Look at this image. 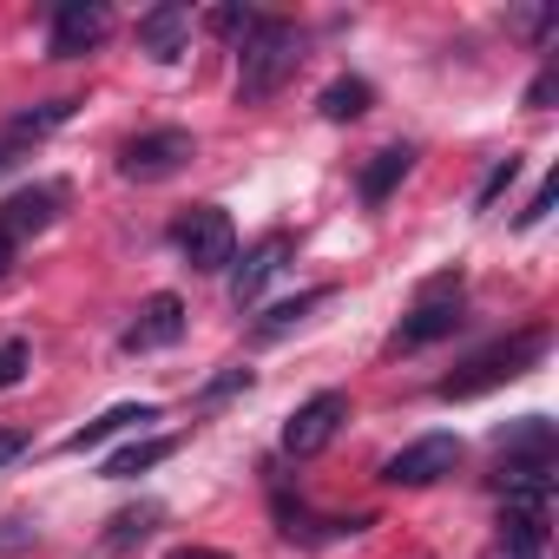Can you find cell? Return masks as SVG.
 Masks as SVG:
<instances>
[{
	"label": "cell",
	"instance_id": "cell-1",
	"mask_svg": "<svg viewBox=\"0 0 559 559\" xmlns=\"http://www.w3.org/2000/svg\"><path fill=\"white\" fill-rule=\"evenodd\" d=\"M297 67H304V34L290 21L257 14V27L243 34V53H237V99L243 106H263L270 93H284V80Z\"/></svg>",
	"mask_w": 559,
	"mask_h": 559
},
{
	"label": "cell",
	"instance_id": "cell-2",
	"mask_svg": "<svg viewBox=\"0 0 559 559\" xmlns=\"http://www.w3.org/2000/svg\"><path fill=\"white\" fill-rule=\"evenodd\" d=\"M546 349H552V336H546V330H520V336H507V343H493V349L467 356L454 376H441V382H435V395H441V402H474V395H487V389H500V382L526 376Z\"/></svg>",
	"mask_w": 559,
	"mask_h": 559
},
{
	"label": "cell",
	"instance_id": "cell-3",
	"mask_svg": "<svg viewBox=\"0 0 559 559\" xmlns=\"http://www.w3.org/2000/svg\"><path fill=\"white\" fill-rule=\"evenodd\" d=\"M171 243L185 250V263H191V270L217 276V270L237 257V230H230V211H224V204H191V211L171 224Z\"/></svg>",
	"mask_w": 559,
	"mask_h": 559
},
{
	"label": "cell",
	"instance_id": "cell-4",
	"mask_svg": "<svg viewBox=\"0 0 559 559\" xmlns=\"http://www.w3.org/2000/svg\"><path fill=\"white\" fill-rule=\"evenodd\" d=\"M454 330H461V270H441L435 284H421V297H415V310L402 317L395 343H402V349H428V343H441V336H454Z\"/></svg>",
	"mask_w": 559,
	"mask_h": 559
},
{
	"label": "cell",
	"instance_id": "cell-5",
	"mask_svg": "<svg viewBox=\"0 0 559 559\" xmlns=\"http://www.w3.org/2000/svg\"><path fill=\"white\" fill-rule=\"evenodd\" d=\"M191 158H198V139H191V132H178V126H165V132L132 139V145L119 152V171H126L132 185H158V178L185 171Z\"/></svg>",
	"mask_w": 559,
	"mask_h": 559
},
{
	"label": "cell",
	"instance_id": "cell-6",
	"mask_svg": "<svg viewBox=\"0 0 559 559\" xmlns=\"http://www.w3.org/2000/svg\"><path fill=\"white\" fill-rule=\"evenodd\" d=\"M106 34H112V8H106V0H60V8H53V34H47V53L53 60H86Z\"/></svg>",
	"mask_w": 559,
	"mask_h": 559
},
{
	"label": "cell",
	"instance_id": "cell-7",
	"mask_svg": "<svg viewBox=\"0 0 559 559\" xmlns=\"http://www.w3.org/2000/svg\"><path fill=\"white\" fill-rule=\"evenodd\" d=\"M349 421V395L343 389H323V395H310L290 421H284V454H297V461H310V454H323L330 441H336V428Z\"/></svg>",
	"mask_w": 559,
	"mask_h": 559
},
{
	"label": "cell",
	"instance_id": "cell-8",
	"mask_svg": "<svg viewBox=\"0 0 559 559\" xmlns=\"http://www.w3.org/2000/svg\"><path fill=\"white\" fill-rule=\"evenodd\" d=\"M454 467H461V441H454V435H421V441H408L402 454L382 461V480H389V487H435V480H448Z\"/></svg>",
	"mask_w": 559,
	"mask_h": 559
},
{
	"label": "cell",
	"instance_id": "cell-9",
	"mask_svg": "<svg viewBox=\"0 0 559 559\" xmlns=\"http://www.w3.org/2000/svg\"><path fill=\"white\" fill-rule=\"evenodd\" d=\"M178 336H185V304L158 290V297H145V304H139V317L126 323L119 349H126V356H152V349H171Z\"/></svg>",
	"mask_w": 559,
	"mask_h": 559
},
{
	"label": "cell",
	"instance_id": "cell-10",
	"mask_svg": "<svg viewBox=\"0 0 559 559\" xmlns=\"http://www.w3.org/2000/svg\"><path fill=\"white\" fill-rule=\"evenodd\" d=\"M60 211H67V191H60V185H21L8 204H0V237H8V243L40 237Z\"/></svg>",
	"mask_w": 559,
	"mask_h": 559
},
{
	"label": "cell",
	"instance_id": "cell-11",
	"mask_svg": "<svg viewBox=\"0 0 559 559\" xmlns=\"http://www.w3.org/2000/svg\"><path fill=\"white\" fill-rule=\"evenodd\" d=\"M284 263H290V237H284V230H270V237H257V243L243 250L237 276H230V304H237V310H250V304L263 297V284H270V276L284 270Z\"/></svg>",
	"mask_w": 559,
	"mask_h": 559
},
{
	"label": "cell",
	"instance_id": "cell-12",
	"mask_svg": "<svg viewBox=\"0 0 559 559\" xmlns=\"http://www.w3.org/2000/svg\"><path fill=\"white\" fill-rule=\"evenodd\" d=\"M152 421H158V402H119V408H106L99 421L73 428L60 448H67V454H93V448H106V441H119V435H139V428H152Z\"/></svg>",
	"mask_w": 559,
	"mask_h": 559
},
{
	"label": "cell",
	"instance_id": "cell-13",
	"mask_svg": "<svg viewBox=\"0 0 559 559\" xmlns=\"http://www.w3.org/2000/svg\"><path fill=\"white\" fill-rule=\"evenodd\" d=\"M185 40H191V8H178V0H165V8H152V14L139 21V47H145L152 60H178Z\"/></svg>",
	"mask_w": 559,
	"mask_h": 559
},
{
	"label": "cell",
	"instance_id": "cell-14",
	"mask_svg": "<svg viewBox=\"0 0 559 559\" xmlns=\"http://www.w3.org/2000/svg\"><path fill=\"white\" fill-rule=\"evenodd\" d=\"M493 441H500V461H559V435H552L546 415H520V421L500 428Z\"/></svg>",
	"mask_w": 559,
	"mask_h": 559
},
{
	"label": "cell",
	"instance_id": "cell-15",
	"mask_svg": "<svg viewBox=\"0 0 559 559\" xmlns=\"http://www.w3.org/2000/svg\"><path fill=\"white\" fill-rule=\"evenodd\" d=\"M408 165H415V145H382V152L362 165V178H356L362 204H369V211H376V204H389V191L408 178Z\"/></svg>",
	"mask_w": 559,
	"mask_h": 559
},
{
	"label": "cell",
	"instance_id": "cell-16",
	"mask_svg": "<svg viewBox=\"0 0 559 559\" xmlns=\"http://www.w3.org/2000/svg\"><path fill=\"white\" fill-rule=\"evenodd\" d=\"M178 454V435H152V441H126L119 454H106V480H139V474H152L158 461H171Z\"/></svg>",
	"mask_w": 559,
	"mask_h": 559
},
{
	"label": "cell",
	"instance_id": "cell-17",
	"mask_svg": "<svg viewBox=\"0 0 559 559\" xmlns=\"http://www.w3.org/2000/svg\"><path fill=\"white\" fill-rule=\"evenodd\" d=\"M317 106H323V119L349 126V119H362V112L376 106V86H369V80H356V73H343V80H330V86H323V99H317Z\"/></svg>",
	"mask_w": 559,
	"mask_h": 559
},
{
	"label": "cell",
	"instance_id": "cell-18",
	"mask_svg": "<svg viewBox=\"0 0 559 559\" xmlns=\"http://www.w3.org/2000/svg\"><path fill=\"white\" fill-rule=\"evenodd\" d=\"M276 520H284V533L290 539H317V520L304 513V507H290L284 493H276ZM362 526H376L369 513H349V520H323V539H349V533H362Z\"/></svg>",
	"mask_w": 559,
	"mask_h": 559
},
{
	"label": "cell",
	"instance_id": "cell-19",
	"mask_svg": "<svg viewBox=\"0 0 559 559\" xmlns=\"http://www.w3.org/2000/svg\"><path fill=\"white\" fill-rule=\"evenodd\" d=\"M336 290H304V297H290V304H276V310H263V323H257V343H276V336H290L310 310H323Z\"/></svg>",
	"mask_w": 559,
	"mask_h": 559
},
{
	"label": "cell",
	"instance_id": "cell-20",
	"mask_svg": "<svg viewBox=\"0 0 559 559\" xmlns=\"http://www.w3.org/2000/svg\"><path fill=\"white\" fill-rule=\"evenodd\" d=\"M67 119H73V99H47V106L21 112V119L8 126V139H40V132H53V126H67Z\"/></svg>",
	"mask_w": 559,
	"mask_h": 559
},
{
	"label": "cell",
	"instance_id": "cell-21",
	"mask_svg": "<svg viewBox=\"0 0 559 559\" xmlns=\"http://www.w3.org/2000/svg\"><path fill=\"white\" fill-rule=\"evenodd\" d=\"M152 526H158V507H126V513H112V526H106V546H112V552H119V546H139Z\"/></svg>",
	"mask_w": 559,
	"mask_h": 559
},
{
	"label": "cell",
	"instance_id": "cell-22",
	"mask_svg": "<svg viewBox=\"0 0 559 559\" xmlns=\"http://www.w3.org/2000/svg\"><path fill=\"white\" fill-rule=\"evenodd\" d=\"M513 178H520V158H500V165L480 178V191H474V211H493V204H500V191H507Z\"/></svg>",
	"mask_w": 559,
	"mask_h": 559
},
{
	"label": "cell",
	"instance_id": "cell-23",
	"mask_svg": "<svg viewBox=\"0 0 559 559\" xmlns=\"http://www.w3.org/2000/svg\"><path fill=\"white\" fill-rule=\"evenodd\" d=\"M204 27H211V34H224V40H243V34L257 27V14H250V8H211V14H204Z\"/></svg>",
	"mask_w": 559,
	"mask_h": 559
},
{
	"label": "cell",
	"instance_id": "cell-24",
	"mask_svg": "<svg viewBox=\"0 0 559 559\" xmlns=\"http://www.w3.org/2000/svg\"><path fill=\"white\" fill-rule=\"evenodd\" d=\"M27 362H34V356H27L21 336H14V343H0V389H14V382L27 376Z\"/></svg>",
	"mask_w": 559,
	"mask_h": 559
},
{
	"label": "cell",
	"instance_id": "cell-25",
	"mask_svg": "<svg viewBox=\"0 0 559 559\" xmlns=\"http://www.w3.org/2000/svg\"><path fill=\"white\" fill-rule=\"evenodd\" d=\"M552 191H559V178H539V191L526 198V211H520V230H533L546 211H552Z\"/></svg>",
	"mask_w": 559,
	"mask_h": 559
},
{
	"label": "cell",
	"instance_id": "cell-26",
	"mask_svg": "<svg viewBox=\"0 0 559 559\" xmlns=\"http://www.w3.org/2000/svg\"><path fill=\"white\" fill-rule=\"evenodd\" d=\"M237 389H250V369H230V376H217V382H211L204 395L217 402V395H237Z\"/></svg>",
	"mask_w": 559,
	"mask_h": 559
},
{
	"label": "cell",
	"instance_id": "cell-27",
	"mask_svg": "<svg viewBox=\"0 0 559 559\" xmlns=\"http://www.w3.org/2000/svg\"><path fill=\"white\" fill-rule=\"evenodd\" d=\"M21 454H27V435H21V428H0V467L21 461Z\"/></svg>",
	"mask_w": 559,
	"mask_h": 559
},
{
	"label": "cell",
	"instance_id": "cell-28",
	"mask_svg": "<svg viewBox=\"0 0 559 559\" xmlns=\"http://www.w3.org/2000/svg\"><path fill=\"white\" fill-rule=\"evenodd\" d=\"M552 93H559V80H552V73H539V80H533V86H526V106H533V112H539V106H546V99H552Z\"/></svg>",
	"mask_w": 559,
	"mask_h": 559
},
{
	"label": "cell",
	"instance_id": "cell-29",
	"mask_svg": "<svg viewBox=\"0 0 559 559\" xmlns=\"http://www.w3.org/2000/svg\"><path fill=\"white\" fill-rule=\"evenodd\" d=\"M480 559H539V552H533V546H513V539H493Z\"/></svg>",
	"mask_w": 559,
	"mask_h": 559
},
{
	"label": "cell",
	"instance_id": "cell-30",
	"mask_svg": "<svg viewBox=\"0 0 559 559\" xmlns=\"http://www.w3.org/2000/svg\"><path fill=\"white\" fill-rule=\"evenodd\" d=\"M165 559H230V552H217V546H171Z\"/></svg>",
	"mask_w": 559,
	"mask_h": 559
},
{
	"label": "cell",
	"instance_id": "cell-31",
	"mask_svg": "<svg viewBox=\"0 0 559 559\" xmlns=\"http://www.w3.org/2000/svg\"><path fill=\"white\" fill-rule=\"evenodd\" d=\"M8 270H14V243H8V237H0V276H8Z\"/></svg>",
	"mask_w": 559,
	"mask_h": 559
},
{
	"label": "cell",
	"instance_id": "cell-32",
	"mask_svg": "<svg viewBox=\"0 0 559 559\" xmlns=\"http://www.w3.org/2000/svg\"><path fill=\"white\" fill-rule=\"evenodd\" d=\"M8 165H14V158H8V152H0V171H8Z\"/></svg>",
	"mask_w": 559,
	"mask_h": 559
}]
</instances>
